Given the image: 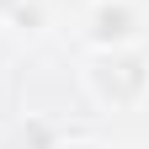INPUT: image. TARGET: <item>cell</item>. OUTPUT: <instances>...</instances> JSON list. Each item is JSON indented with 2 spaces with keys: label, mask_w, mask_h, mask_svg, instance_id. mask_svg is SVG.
<instances>
[{
  "label": "cell",
  "mask_w": 149,
  "mask_h": 149,
  "mask_svg": "<svg viewBox=\"0 0 149 149\" xmlns=\"http://www.w3.org/2000/svg\"><path fill=\"white\" fill-rule=\"evenodd\" d=\"M96 80H101V91H107V96H117V101H123V96H133V91L144 85V64H139V59H117L112 69L101 64V74H96Z\"/></svg>",
  "instance_id": "1"
}]
</instances>
